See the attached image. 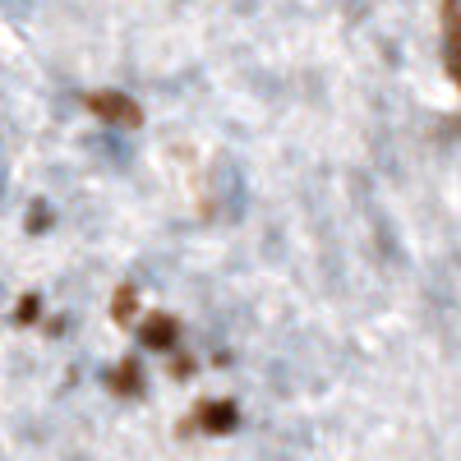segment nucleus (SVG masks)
Wrapping results in <instances>:
<instances>
[{
	"mask_svg": "<svg viewBox=\"0 0 461 461\" xmlns=\"http://www.w3.org/2000/svg\"><path fill=\"white\" fill-rule=\"evenodd\" d=\"M111 393H121V397H139L143 393V369L139 360H121L111 369Z\"/></svg>",
	"mask_w": 461,
	"mask_h": 461,
	"instance_id": "4",
	"label": "nucleus"
},
{
	"mask_svg": "<svg viewBox=\"0 0 461 461\" xmlns=\"http://www.w3.org/2000/svg\"><path fill=\"white\" fill-rule=\"evenodd\" d=\"M443 65H456V0H443Z\"/></svg>",
	"mask_w": 461,
	"mask_h": 461,
	"instance_id": "5",
	"label": "nucleus"
},
{
	"mask_svg": "<svg viewBox=\"0 0 461 461\" xmlns=\"http://www.w3.org/2000/svg\"><path fill=\"white\" fill-rule=\"evenodd\" d=\"M236 425H240V406L226 397H212V402L194 406V415H189V429H203V434H230Z\"/></svg>",
	"mask_w": 461,
	"mask_h": 461,
	"instance_id": "2",
	"label": "nucleus"
},
{
	"mask_svg": "<svg viewBox=\"0 0 461 461\" xmlns=\"http://www.w3.org/2000/svg\"><path fill=\"white\" fill-rule=\"evenodd\" d=\"M37 310H42V295L28 291V295L14 304V323H32V319H37Z\"/></svg>",
	"mask_w": 461,
	"mask_h": 461,
	"instance_id": "7",
	"label": "nucleus"
},
{
	"mask_svg": "<svg viewBox=\"0 0 461 461\" xmlns=\"http://www.w3.org/2000/svg\"><path fill=\"white\" fill-rule=\"evenodd\" d=\"M134 304H139V291L130 286V282H121L115 286V295H111V323H130V314H134Z\"/></svg>",
	"mask_w": 461,
	"mask_h": 461,
	"instance_id": "6",
	"label": "nucleus"
},
{
	"mask_svg": "<svg viewBox=\"0 0 461 461\" xmlns=\"http://www.w3.org/2000/svg\"><path fill=\"white\" fill-rule=\"evenodd\" d=\"M84 106L106 125H121V130H139L143 125V106L130 97V93H115V88H97L84 97Z\"/></svg>",
	"mask_w": 461,
	"mask_h": 461,
	"instance_id": "1",
	"label": "nucleus"
},
{
	"mask_svg": "<svg viewBox=\"0 0 461 461\" xmlns=\"http://www.w3.org/2000/svg\"><path fill=\"white\" fill-rule=\"evenodd\" d=\"M139 341H143V351H171V346L180 341V319H171V314H148L143 328H139Z\"/></svg>",
	"mask_w": 461,
	"mask_h": 461,
	"instance_id": "3",
	"label": "nucleus"
}]
</instances>
